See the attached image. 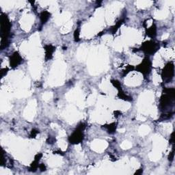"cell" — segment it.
Wrapping results in <instances>:
<instances>
[{"mask_svg": "<svg viewBox=\"0 0 175 175\" xmlns=\"http://www.w3.org/2000/svg\"><path fill=\"white\" fill-rule=\"evenodd\" d=\"M49 14L46 12H45V13H42L41 14V21L42 23H45L46 21V20L49 19Z\"/></svg>", "mask_w": 175, "mask_h": 175, "instance_id": "52a82bcc", "label": "cell"}, {"mask_svg": "<svg viewBox=\"0 0 175 175\" xmlns=\"http://www.w3.org/2000/svg\"><path fill=\"white\" fill-rule=\"evenodd\" d=\"M69 139L71 143H79L83 139V134L81 131H76L73 134Z\"/></svg>", "mask_w": 175, "mask_h": 175, "instance_id": "277c9868", "label": "cell"}, {"mask_svg": "<svg viewBox=\"0 0 175 175\" xmlns=\"http://www.w3.org/2000/svg\"><path fill=\"white\" fill-rule=\"evenodd\" d=\"M11 28V23L7 15H1V49L3 50L9 45V36Z\"/></svg>", "mask_w": 175, "mask_h": 175, "instance_id": "6da1fadb", "label": "cell"}, {"mask_svg": "<svg viewBox=\"0 0 175 175\" xmlns=\"http://www.w3.org/2000/svg\"><path fill=\"white\" fill-rule=\"evenodd\" d=\"M7 71H8V70L6 69V68H2L1 70V76H2V77H3V76L6 75V73H7Z\"/></svg>", "mask_w": 175, "mask_h": 175, "instance_id": "ba28073f", "label": "cell"}, {"mask_svg": "<svg viewBox=\"0 0 175 175\" xmlns=\"http://www.w3.org/2000/svg\"><path fill=\"white\" fill-rule=\"evenodd\" d=\"M54 51V48L52 46H47L46 48V57L47 58H51L52 53Z\"/></svg>", "mask_w": 175, "mask_h": 175, "instance_id": "8992f818", "label": "cell"}, {"mask_svg": "<svg viewBox=\"0 0 175 175\" xmlns=\"http://www.w3.org/2000/svg\"><path fill=\"white\" fill-rule=\"evenodd\" d=\"M150 62L149 59H145L142 63L139 65L138 70L144 74H147L150 72Z\"/></svg>", "mask_w": 175, "mask_h": 175, "instance_id": "3957f363", "label": "cell"}, {"mask_svg": "<svg viewBox=\"0 0 175 175\" xmlns=\"http://www.w3.org/2000/svg\"><path fill=\"white\" fill-rule=\"evenodd\" d=\"M143 50L146 53H154L155 49V44L154 42H147L143 45Z\"/></svg>", "mask_w": 175, "mask_h": 175, "instance_id": "5b68a950", "label": "cell"}, {"mask_svg": "<svg viewBox=\"0 0 175 175\" xmlns=\"http://www.w3.org/2000/svg\"><path fill=\"white\" fill-rule=\"evenodd\" d=\"M22 59L17 52L14 53L10 58V64L13 68L17 67L21 63Z\"/></svg>", "mask_w": 175, "mask_h": 175, "instance_id": "7a4b0ae2", "label": "cell"}]
</instances>
